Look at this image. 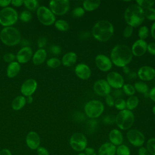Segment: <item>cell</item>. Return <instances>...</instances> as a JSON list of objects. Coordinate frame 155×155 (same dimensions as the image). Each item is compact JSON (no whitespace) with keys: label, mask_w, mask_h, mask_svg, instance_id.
<instances>
[{"label":"cell","mask_w":155,"mask_h":155,"mask_svg":"<svg viewBox=\"0 0 155 155\" xmlns=\"http://www.w3.org/2000/svg\"><path fill=\"white\" fill-rule=\"evenodd\" d=\"M37 82L33 79L26 80L21 85V92L25 96H31L36 90Z\"/></svg>","instance_id":"cell-18"},{"label":"cell","mask_w":155,"mask_h":155,"mask_svg":"<svg viewBox=\"0 0 155 155\" xmlns=\"http://www.w3.org/2000/svg\"><path fill=\"white\" fill-rule=\"evenodd\" d=\"M11 4L15 7H20L24 4V1H22V0H12V1H11Z\"/></svg>","instance_id":"cell-54"},{"label":"cell","mask_w":155,"mask_h":155,"mask_svg":"<svg viewBox=\"0 0 155 155\" xmlns=\"http://www.w3.org/2000/svg\"><path fill=\"white\" fill-rule=\"evenodd\" d=\"M116 147L110 142L103 143L99 148L98 155H114L116 154Z\"/></svg>","instance_id":"cell-22"},{"label":"cell","mask_w":155,"mask_h":155,"mask_svg":"<svg viewBox=\"0 0 155 155\" xmlns=\"http://www.w3.org/2000/svg\"><path fill=\"white\" fill-rule=\"evenodd\" d=\"M134 87L135 90L140 94H144L149 92V88L148 85L143 81L136 82L134 85Z\"/></svg>","instance_id":"cell-29"},{"label":"cell","mask_w":155,"mask_h":155,"mask_svg":"<svg viewBox=\"0 0 155 155\" xmlns=\"http://www.w3.org/2000/svg\"><path fill=\"white\" fill-rule=\"evenodd\" d=\"M84 109L85 114L87 117L90 119H96L103 113L104 106L101 101L93 99L85 104Z\"/></svg>","instance_id":"cell-6"},{"label":"cell","mask_w":155,"mask_h":155,"mask_svg":"<svg viewBox=\"0 0 155 155\" xmlns=\"http://www.w3.org/2000/svg\"><path fill=\"white\" fill-rule=\"evenodd\" d=\"M133 32V27L130 25H127L123 31V36L125 38H130Z\"/></svg>","instance_id":"cell-43"},{"label":"cell","mask_w":155,"mask_h":155,"mask_svg":"<svg viewBox=\"0 0 155 155\" xmlns=\"http://www.w3.org/2000/svg\"><path fill=\"white\" fill-rule=\"evenodd\" d=\"M149 35V29L145 26L143 25L140 27L138 30V36L140 39L145 40Z\"/></svg>","instance_id":"cell-36"},{"label":"cell","mask_w":155,"mask_h":155,"mask_svg":"<svg viewBox=\"0 0 155 155\" xmlns=\"http://www.w3.org/2000/svg\"><path fill=\"white\" fill-rule=\"evenodd\" d=\"M122 91L124 94H125L127 96H131L135 94L136 90L134 89V87L133 85L130 84H124V85L122 87Z\"/></svg>","instance_id":"cell-34"},{"label":"cell","mask_w":155,"mask_h":155,"mask_svg":"<svg viewBox=\"0 0 155 155\" xmlns=\"http://www.w3.org/2000/svg\"><path fill=\"white\" fill-rule=\"evenodd\" d=\"M32 56V50L29 47H24L16 54V58L18 63H27Z\"/></svg>","instance_id":"cell-20"},{"label":"cell","mask_w":155,"mask_h":155,"mask_svg":"<svg viewBox=\"0 0 155 155\" xmlns=\"http://www.w3.org/2000/svg\"><path fill=\"white\" fill-rule=\"evenodd\" d=\"M95 64L97 68L104 72L108 71L113 66V63L108 56L104 54H97L95 58Z\"/></svg>","instance_id":"cell-14"},{"label":"cell","mask_w":155,"mask_h":155,"mask_svg":"<svg viewBox=\"0 0 155 155\" xmlns=\"http://www.w3.org/2000/svg\"><path fill=\"white\" fill-rule=\"evenodd\" d=\"M124 19L128 25L137 27L140 25L144 19V10L137 4L129 5L124 12Z\"/></svg>","instance_id":"cell-3"},{"label":"cell","mask_w":155,"mask_h":155,"mask_svg":"<svg viewBox=\"0 0 155 155\" xmlns=\"http://www.w3.org/2000/svg\"><path fill=\"white\" fill-rule=\"evenodd\" d=\"M110 143L115 146H119L123 142V135L120 131L117 129L111 130L108 134Z\"/></svg>","instance_id":"cell-21"},{"label":"cell","mask_w":155,"mask_h":155,"mask_svg":"<svg viewBox=\"0 0 155 155\" xmlns=\"http://www.w3.org/2000/svg\"><path fill=\"white\" fill-rule=\"evenodd\" d=\"M25 100H26V103L31 104L33 101V98L31 96H27V97L25 98Z\"/></svg>","instance_id":"cell-61"},{"label":"cell","mask_w":155,"mask_h":155,"mask_svg":"<svg viewBox=\"0 0 155 155\" xmlns=\"http://www.w3.org/2000/svg\"><path fill=\"white\" fill-rule=\"evenodd\" d=\"M18 18L17 12L12 7H5L0 11V24L5 27H11Z\"/></svg>","instance_id":"cell-7"},{"label":"cell","mask_w":155,"mask_h":155,"mask_svg":"<svg viewBox=\"0 0 155 155\" xmlns=\"http://www.w3.org/2000/svg\"><path fill=\"white\" fill-rule=\"evenodd\" d=\"M21 70L19 63L13 61L10 63L7 68V76L10 78H13L16 76Z\"/></svg>","instance_id":"cell-24"},{"label":"cell","mask_w":155,"mask_h":155,"mask_svg":"<svg viewBox=\"0 0 155 155\" xmlns=\"http://www.w3.org/2000/svg\"><path fill=\"white\" fill-rule=\"evenodd\" d=\"M70 2L68 0H51L49 2V9L54 15L62 16L69 10Z\"/></svg>","instance_id":"cell-10"},{"label":"cell","mask_w":155,"mask_h":155,"mask_svg":"<svg viewBox=\"0 0 155 155\" xmlns=\"http://www.w3.org/2000/svg\"><path fill=\"white\" fill-rule=\"evenodd\" d=\"M11 3L10 0H0V7H7V6Z\"/></svg>","instance_id":"cell-56"},{"label":"cell","mask_w":155,"mask_h":155,"mask_svg":"<svg viewBox=\"0 0 155 155\" xmlns=\"http://www.w3.org/2000/svg\"><path fill=\"white\" fill-rule=\"evenodd\" d=\"M122 71L125 74H128L130 73V69L127 66H125L122 67Z\"/></svg>","instance_id":"cell-59"},{"label":"cell","mask_w":155,"mask_h":155,"mask_svg":"<svg viewBox=\"0 0 155 155\" xmlns=\"http://www.w3.org/2000/svg\"><path fill=\"white\" fill-rule=\"evenodd\" d=\"M84 150V153L86 155H97V153L95 150L91 147H87Z\"/></svg>","instance_id":"cell-51"},{"label":"cell","mask_w":155,"mask_h":155,"mask_svg":"<svg viewBox=\"0 0 155 155\" xmlns=\"http://www.w3.org/2000/svg\"><path fill=\"white\" fill-rule=\"evenodd\" d=\"M145 18L151 21H155V8L151 7L144 10Z\"/></svg>","instance_id":"cell-38"},{"label":"cell","mask_w":155,"mask_h":155,"mask_svg":"<svg viewBox=\"0 0 155 155\" xmlns=\"http://www.w3.org/2000/svg\"><path fill=\"white\" fill-rule=\"evenodd\" d=\"M36 15L39 22L44 25H51L56 21L54 15L48 8L44 6L38 7L36 12Z\"/></svg>","instance_id":"cell-8"},{"label":"cell","mask_w":155,"mask_h":155,"mask_svg":"<svg viewBox=\"0 0 155 155\" xmlns=\"http://www.w3.org/2000/svg\"><path fill=\"white\" fill-rule=\"evenodd\" d=\"M77 54L73 51H69L65 53L61 61V63L65 67H71L77 61Z\"/></svg>","instance_id":"cell-23"},{"label":"cell","mask_w":155,"mask_h":155,"mask_svg":"<svg viewBox=\"0 0 155 155\" xmlns=\"http://www.w3.org/2000/svg\"><path fill=\"white\" fill-rule=\"evenodd\" d=\"M114 102H115L114 98L113 97L111 94H110L105 96V102L108 107H113L114 105Z\"/></svg>","instance_id":"cell-46"},{"label":"cell","mask_w":155,"mask_h":155,"mask_svg":"<svg viewBox=\"0 0 155 155\" xmlns=\"http://www.w3.org/2000/svg\"><path fill=\"white\" fill-rule=\"evenodd\" d=\"M114 106L119 111L125 110L126 109V101L124 100L123 98L117 99L114 102Z\"/></svg>","instance_id":"cell-39"},{"label":"cell","mask_w":155,"mask_h":155,"mask_svg":"<svg viewBox=\"0 0 155 155\" xmlns=\"http://www.w3.org/2000/svg\"><path fill=\"white\" fill-rule=\"evenodd\" d=\"M137 76L142 81H150L155 78V69L148 65L140 67L137 72Z\"/></svg>","instance_id":"cell-15"},{"label":"cell","mask_w":155,"mask_h":155,"mask_svg":"<svg viewBox=\"0 0 155 155\" xmlns=\"http://www.w3.org/2000/svg\"><path fill=\"white\" fill-rule=\"evenodd\" d=\"M61 64V61L56 58H51L47 61V65L51 68H56Z\"/></svg>","instance_id":"cell-35"},{"label":"cell","mask_w":155,"mask_h":155,"mask_svg":"<svg viewBox=\"0 0 155 155\" xmlns=\"http://www.w3.org/2000/svg\"><path fill=\"white\" fill-rule=\"evenodd\" d=\"M152 112L155 115V105H154V107L152 108Z\"/></svg>","instance_id":"cell-62"},{"label":"cell","mask_w":155,"mask_h":155,"mask_svg":"<svg viewBox=\"0 0 155 155\" xmlns=\"http://www.w3.org/2000/svg\"><path fill=\"white\" fill-rule=\"evenodd\" d=\"M85 13V10L82 7H77L74 8L72 11V14L73 16L76 18H79L82 16Z\"/></svg>","instance_id":"cell-42"},{"label":"cell","mask_w":155,"mask_h":155,"mask_svg":"<svg viewBox=\"0 0 155 155\" xmlns=\"http://www.w3.org/2000/svg\"><path fill=\"white\" fill-rule=\"evenodd\" d=\"M47 58V52L43 48L38 50L34 54L32 61L35 65H38L42 64Z\"/></svg>","instance_id":"cell-25"},{"label":"cell","mask_w":155,"mask_h":155,"mask_svg":"<svg viewBox=\"0 0 155 155\" xmlns=\"http://www.w3.org/2000/svg\"><path fill=\"white\" fill-rule=\"evenodd\" d=\"M0 155H12L10 150L7 148H4L0 151Z\"/></svg>","instance_id":"cell-58"},{"label":"cell","mask_w":155,"mask_h":155,"mask_svg":"<svg viewBox=\"0 0 155 155\" xmlns=\"http://www.w3.org/2000/svg\"><path fill=\"white\" fill-rule=\"evenodd\" d=\"M138 155H150L147 149L143 147H140L138 150Z\"/></svg>","instance_id":"cell-52"},{"label":"cell","mask_w":155,"mask_h":155,"mask_svg":"<svg viewBox=\"0 0 155 155\" xmlns=\"http://www.w3.org/2000/svg\"><path fill=\"white\" fill-rule=\"evenodd\" d=\"M25 142L30 149L36 150L40 145V137L36 132L30 131L26 136Z\"/></svg>","instance_id":"cell-19"},{"label":"cell","mask_w":155,"mask_h":155,"mask_svg":"<svg viewBox=\"0 0 155 155\" xmlns=\"http://www.w3.org/2000/svg\"><path fill=\"white\" fill-rule=\"evenodd\" d=\"M148 52L153 56H155V42H151L147 45Z\"/></svg>","instance_id":"cell-48"},{"label":"cell","mask_w":155,"mask_h":155,"mask_svg":"<svg viewBox=\"0 0 155 155\" xmlns=\"http://www.w3.org/2000/svg\"><path fill=\"white\" fill-rule=\"evenodd\" d=\"M116 154L117 155H130V150L124 144H121L116 147Z\"/></svg>","instance_id":"cell-33"},{"label":"cell","mask_w":155,"mask_h":155,"mask_svg":"<svg viewBox=\"0 0 155 155\" xmlns=\"http://www.w3.org/2000/svg\"><path fill=\"white\" fill-rule=\"evenodd\" d=\"M70 145L76 151H82L87 145V139L85 135L81 133H75L70 138Z\"/></svg>","instance_id":"cell-9"},{"label":"cell","mask_w":155,"mask_h":155,"mask_svg":"<svg viewBox=\"0 0 155 155\" xmlns=\"http://www.w3.org/2000/svg\"><path fill=\"white\" fill-rule=\"evenodd\" d=\"M78 155H86L84 153H79Z\"/></svg>","instance_id":"cell-64"},{"label":"cell","mask_w":155,"mask_h":155,"mask_svg":"<svg viewBox=\"0 0 155 155\" xmlns=\"http://www.w3.org/2000/svg\"><path fill=\"white\" fill-rule=\"evenodd\" d=\"M55 27L61 31H67L69 28L68 23L63 19H59L55 21L54 22Z\"/></svg>","instance_id":"cell-30"},{"label":"cell","mask_w":155,"mask_h":155,"mask_svg":"<svg viewBox=\"0 0 155 155\" xmlns=\"http://www.w3.org/2000/svg\"><path fill=\"white\" fill-rule=\"evenodd\" d=\"M139 103V100L136 96H131L126 101V109L130 111L133 110L138 106Z\"/></svg>","instance_id":"cell-28"},{"label":"cell","mask_w":155,"mask_h":155,"mask_svg":"<svg viewBox=\"0 0 155 155\" xmlns=\"http://www.w3.org/2000/svg\"><path fill=\"white\" fill-rule=\"evenodd\" d=\"M149 153L151 155H155V138H150L147 143V148Z\"/></svg>","instance_id":"cell-37"},{"label":"cell","mask_w":155,"mask_h":155,"mask_svg":"<svg viewBox=\"0 0 155 155\" xmlns=\"http://www.w3.org/2000/svg\"><path fill=\"white\" fill-rule=\"evenodd\" d=\"M150 34L152 38L155 39V21L153 23L150 28Z\"/></svg>","instance_id":"cell-57"},{"label":"cell","mask_w":155,"mask_h":155,"mask_svg":"<svg viewBox=\"0 0 155 155\" xmlns=\"http://www.w3.org/2000/svg\"><path fill=\"white\" fill-rule=\"evenodd\" d=\"M93 90L98 96H106L110 94L111 88L106 80L99 79L94 83Z\"/></svg>","instance_id":"cell-13"},{"label":"cell","mask_w":155,"mask_h":155,"mask_svg":"<svg viewBox=\"0 0 155 155\" xmlns=\"http://www.w3.org/2000/svg\"><path fill=\"white\" fill-rule=\"evenodd\" d=\"M50 51L53 54H59L61 52V48L58 45H51L50 48Z\"/></svg>","instance_id":"cell-50"},{"label":"cell","mask_w":155,"mask_h":155,"mask_svg":"<svg viewBox=\"0 0 155 155\" xmlns=\"http://www.w3.org/2000/svg\"><path fill=\"white\" fill-rule=\"evenodd\" d=\"M149 97L155 102V87H153L149 91Z\"/></svg>","instance_id":"cell-55"},{"label":"cell","mask_w":155,"mask_h":155,"mask_svg":"<svg viewBox=\"0 0 155 155\" xmlns=\"http://www.w3.org/2000/svg\"><path fill=\"white\" fill-rule=\"evenodd\" d=\"M47 43V40L44 38H41L38 41V46L39 48H42Z\"/></svg>","instance_id":"cell-53"},{"label":"cell","mask_w":155,"mask_h":155,"mask_svg":"<svg viewBox=\"0 0 155 155\" xmlns=\"http://www.w3.org/2000/svg\"><path fill=\"white\" fill-rule=\"evenodd\" d=\"M101 2L99 0H85L82 2V8L85 11L92 12L100 6Z\"/></svg>","instance_id":"cell-26"},{"label":"cell","mask_w":155,"mask_h":155,"mask_svg":"<svg viewBox=\"0 0 155 155\" xmlns=\"http://www.w3.org/2000/svg\"><path fill=\"white\" fill-rule=\"evenodd\" d=\"M147 43L145 40L137 39L131 46V51L133 55L135 56H142L147 51Z\"/></svg>","instance_id":"cell-16"},{"label":"cell","mask_w":155,"mask_h":155,"mask_svg":"<svg viewBox=\"0 0 155 155\" xmlns=\"http://www.w3.org/2000/svg\"><path fill=\"white\" fill-rule=\"evenodd\" d=\"M124 94V92L122 91V90L121 89H114V90L113 91V97L114 98H117V99H119V98H122V96H123Z\"/></svg>","instance_id":"cell-49"},{"label":"cell","mask_w":155,"mask_h":155,"mask_svg":"<svg viewBox=\"0 0 155 155\" xmlns=\"http://www.w3.org/2000/svg\"><path fill=\"white\" fill-rule=\"evenodd\" d=\"M143 95H144V96H145V97H149V92H148V93H147L144 94Z\"/></svg>","instance_id":"cell-63"},{"label":"cell","mask_w":155,"mask_h":155,"mask_svg":"<svg viewBox=\"0 0 155 155\" xmlns=\"http://www.w3.org/2000/svg\"><path fill=\"white\" fill-rule=\"evenodd\" d=\"M103 122L106 124H112L115 122V117L113 115H106L103 117Z\"/></svg>","instance_id":"cell-45"},{"label":"cell","mask_w":155,"mask_h":155,"mask_svg":"<svg viewBox=\"0 0 155 155\" xmlns=\"http://www.w3.org/2000/svg\"><path fill=\"white\" fill-rule=\"evenodd\" d=\"M106 81L114 89H120L124 85V79L122 76L117 71H111L107 75Z\"/></svg>","instance_id":"cell-12"},{"label":"cell","mask_w":155,"mask_h":155,"mask_svg":"<svg viewBox=\"0 0 155 155\" xmlns=\"http://www.w3.org/2000/svg\"><path fill=\"white\" fill-rule=\"evenodd\" d=\"M24 4L27 9L31 11L38 9L39 7V3L36 0H25L24 1Z\"/></svg>","instance_id":"cell-32"},{"label":"cell","mask_w":155,"mask_h":155,"mask_svg":"<svg viewBox=\"0 0 155 155\" xmlns=\"http://www.w3.org/2000/svg\"><path fill=\"white\" fill-rule=\"evenodd\" d=\"M0 39L2 42L5 45L14 46L20 42L21 35L16 28L7 27L1 30L0 33Z\"/></svg>","instance_id":"cell-4"},{"label":"cell","mask_w":155,"mask_h":155,"mask_svg":"<svg viewBox=\"0 0 155 155\" xmlns=\"http://www.w3.org/2000/svg\"><path fill=\"white\" fill-rule=\"evenodd\" d=\"M128 142L134 147H141L145 142V138L143 134L138 130H129L127 133Z\"/></svg>","instance_id":"cell-11"},{"label":"cell","mask_w":155,"mask_h":155,"mask_svg":"<svg viewBox=\"0 0 155 155\" xmlns=\"http://www.w3.org/2000/svg\"><path fill=\"white\" fill-rule=\"evenodd\" d=\"M114 33L113 25L108 21L101 20L97 22L92 27L91 34L97 41H108Z\"/></svg>","instance_id":"cell-2"},{"label":"cell","mask_w":155,"mask_h":155,"mask_svg":"<svg viewBox=\"0 0 155 155\" xmlns=\"http://www.w3.org/2000/svg\"><path fill=\"white\" fill-rule=\"evenodd\" d=\"M137 76V73H136L135 72H130L128 74V78L129 79H134L136 78V77Z\"/></svg>","instance_id":"cell-60"},{"label":"cell","mask_w":155,"mask_h":155,"mask_svg":"<svg viewBox=\"0 0 155 155\" xmlns=\"http://www.w3.org/2000/svg\"><path fill=\"white\" fill-rule=\"evenodd\" d=\"M133 59L131 48L124 44L115 45L110 53V59L112 63L117 67L127 66Z\"/></svg>","instance_id":"cell-1"},{"label":"cell","mask_w":155,"mask_h":155,"mask_svg":"<svg viewBox=\"0 0 155 155\" xmlns=\"http://www.w3.org/2000/svg\"><path fill=\"white\" fill-rule=\"evenodd\" d=\"M74 73L77 77L82 80L88 79L91 75V71L90 67L84 63H79L76 65Z\"/></svg>","instance_id":"cell-17"},{"label":"cell","mask_w":155,"mask_h":155,"mask_svg":"<svg viewBox=\"0 0 155 155\" xmlns=\"http://www.w3.org/2000/svg\"><path fill=\"white\" fill-rule=\"evenodd\" d=\"M36 153L38 155H50L48 151L45 147H39L36 149Z\"/></svg>","instance_id":"cell-47"},{"label":"cell","mask_w":155,"mask_h":155,"mask_svg":"<svg viewBox=\"0 0 155 155\" xmlns=\"http://www.w3.org/2000/svg\"><path fill=\"white\" fill-rule=\"evenodd\" d=\"M97 125V120H95V119H91L90 120H88L87 123V128L89 132L93 133L95 131V129L96 128Z\"/></svg>","instance_id":"cell-41"},{"label":"cell","mask_w":155,"mask_h":155,"mask_svg":"<svg viewBox=\"0 0 155 155\" xmlns=\"http://www.w3.org/2000/svg\"><path fill=\"white\" fill-rule=\"evenodd\" d=\"M136 4L140 6L143 10L153 7L155 4V1L154 0H137L136 1Z\"/></svg>","instance_id":"cell-31"},{"label":"cell","mask_w":155,"mask_h":155,"mask_svg":"<svg viewBox=\"0 0 155 155\" xmlns=\"http://www.w3.org/2000/svg\"><path fill=\"white\" fill-rule=\"evenodd\" d=\"M20 19L25 22H27L31 19V14L28 10H24L20 14Z\"/></svg>","instance_id":"cell-40"},{"label":"cell","mask_w":155,"mask_h":155,"mask_svg":"<svg viewBox=\"0 0 155 155\" xmlns=\"http://www.w3.org/2000/svg\"><path fill=\"white\" fill-rule=\"evenodd\" d=\"M16 56L12 53H7L3 56V60L8 63H11L14 61Z\"/></svg>","instance_id":"cell-44"},{"label":"cell","mask_w":155,"mask_h":155,"mask_svg":"<svg viewBox=\"0 0 155 155\" xmlns=\"http://www.w3.org/2000/svg\"><path fill=\"white\" fill-rule=\"evenodd\" d=\"M134 122L133 113L127 109L120 111L115 116V122L117 126L122 130L130 128Z\"/></svg>","instance_id":"cell-5"},{"label":"cell","mask_w":155,"mask_h":155,"mask_svg":"<svg viewBox=\"0 0 155 155\" xmlns=\"http://www.w3.org/2000/svg\"><path fill=\"white\" fill-rule=\"evenodd\" d=\"M25 104V97L23 96H18L13 100L12 103V107L14 110H19L23 108Z\"/></svg>","instance_id":"cell-27"}]
</instances>
